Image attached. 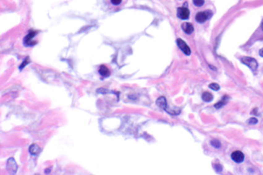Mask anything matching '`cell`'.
I'll use <instances>...</instances> for the list:
<instances>
[{"label":"cell","instance_id":"obj_10","mask_svg":"<svg viewBox=\"0 0 263 175\" xmlns=\"http://www.w3.org/2000/svg\"><path fill=\"white\" fill-rule=\"evenodd\" d=\"M98 71H99V73H100V75H101L102 77H107L110 76V71H109V69H108L107 67H106L105 65L100 66V68H99Z\"/></svg>","mask_w":263,"mask_h":175},{"label":"cell","instance_id":"obj_16","mask_svg":"<svg viewBox=\"0 0 263 175\" xmlns=\"http://www.w3.org/2000/svg\"><path fill=\"white\" fill-rule=\"evenodd\" d=\"M193 4L196 6H202L204 4V0H193Z\"/></svg>","mask_w":263,"mask_h":175},{"label":"cell","instance_id":"obj_11","mask_svg":"<svg viewBox=\"0 0 263 175\" xmlns=\"http://www.w3.org/2000/svg\"><path fill=\"white\" fill-rule=\"evenodd\" d=\"M29 152L32 154V155H37V154H39L40 152V148L38 146L37 144H35V143H33V144H32L30 147H29Z\"/></svg>","mask_w":263,"mask_h":175},{"label":"cell","instance_id":"obj_8","mask_svg":"<svg viewBox=\"0 0 263 175\" xmlns=\"http://www.w3.org/2000/svg\"><path fill=\"white\" fill-rule=\"evenodd\" d=\"M182 29H183L184 33H188V34H190V33H192V32L194 31V27L191 23L184 22V23L182 24Z\"/></svg>","mask_w":263,"mask_h":175},{"label":"cell","instance_id":"obj_23","mask_svg":"<svg viewBox=\"0 0 263 175\" xmlns=\"http://www.w3.org/2000/svg\"><path fill=\"white\" fill-rule=\"evenodd\" d=\"M261 28H262V30H263V23H262V25H261Z\"/></svg>","mask_w":263,"mask_h":175},{"label":"cell","instance_id":"obj_19","mask_svg":"<svg viewBox=\"0 0 263 175\" xmlns=\"http://www.w3.org/2000/svg\"><path fill=\"white\" fill-rule=\"evenodd\" d=\"M258 122V120L256 118H251L250 120H248V123L249 124H256Z\"/></svg>","mask_w":263,"mask_h":175},{"label":"cell","instance_id":"obj_14","mask_svg":"<svg viewBox=\"0 0 263 175\" xmlns=\"http://www.w3.org/2000/svg\"><path fill=\"white\" fill-rule=\"evenodd\" d=\"M210 144L214 148H216V149H219V148L221 147L220 142L218 141V140H211V141H210Z\"/></svg>","mask_w":263,"mask_h":175},{"label":"cell","instance_id":"obj_7","mask_svg":"<svg viewBox=\"0 0 263 175\" xmlns=\"http://www.w3.org/2000/svg\"><path fill=\"white\" fill-rule=\"evenodd\" d=\"M231 158L234 162L240 164V163H242L244 161V154L242 153L241 151H233L231 153Z\"/></svg>","mask_w":263,"mask_h":175},{"label":"cell","instance_id":"obj_4","mask_svg":"<svg viewBox=\"0 0 263 175\" xmlns=\"http://www.w3.org/2000/svg\"><path fill=\"white\" fill-rule=\"evenodd\" d=\"M37 31H31L27 35H26V37L24 38V43L26 46H32L36 44V42H33L32 38L37 34Z\"/></svg>","mask_w":263,"mask_h":175},{"label":"cell","instance_id":"obj_12","mask_svg":"<svg viewBox=\"0 0 263 175\" xmlns=\"http://www.w3.org/2000/svg\"><path fill=\"white\" fill-rule=\"evenodd\" d=\"M202 98H203V100L205 101V102H210V101H211V100L213 99V95L210 93L205 92V93H203Z\"/></svg>","mask_w":263,"mask_h":175},{"label":"cell","instance_id":"obj_22","mask_svg":"<svg viewBox=\"0 0 263 175\" xmlns=\"http://www.w3.org/2000/svg\"><path fill=\"white\" fill-rule=\"evenodd\" d=\"M210 67L211 69H213V70H216V68H215V67H213V66H211L210 64Z\"/></svg>","mask_w":263,"mask_h":175},{"label":"cell","instance_id":"obj_1","mask_svg":"<svg viewBox=\"0 0 263 175\" xmlns=\"http://www.w3.org/2000/svg\"><path fill=\"white\" fill-rule=\"evenodd\" d=\"M241 62L245 64V65L248 66L252 71H257L258 69V63L257 61L255 60L252 57H248V56H245L242 57Z\"/></svg>","mask_w":263,"mask_h":175},{"label":"cell","instance_id":"obj_21","mask_svg":"<svg viewBox=\"0 0 263 175\" xmlns=\"http://www.w3.org/2000/svg\"><path fill=\"white\" fill-rule=\"evenodd\" d=\"M259 55L263 57V49H260V51H259Z\"/></svg>","mask_w":263,"mask_h":175},{"label":"cell","instance_id":"obj_17","mask_svg":"<svg viewBox=\"0 0 263 175\" xmlns=\"http://www.w3.org/2000/svg\"><path fill=\"white\" fill-rule=\"evenodd\" d=\"M29 63V57H27V59L24 61L23 63H22V64L20 66H19V70H22L23 68H24V66H26Z\"/></svg>","mask_w":263,"mask_h":175},{"label":"cell","instance_id":"obj_15","mask_svg":"<svg viewBox=\"0 0 263 175\" xmlns=\"http://www.w3.org/2000/svg\"><path fill=\"white\" fill-rule=\"evenodd\" d=\"M209 87L210 88V89H212V90H214V91H218V90L220 89L219 85H218L217 83H211L209 85Z\"/></svg>","mask_w":263,"mask_h":175},{"label":"cell","instance_id":"obj_9","mask_svg":"<svg viewBox=\"0 0 263 175\" xmlns=\"http://www.w3.org/2000/svg\"><path fill=\"white\" fill-rule=\"evenodd\" d=\"M156 104L158 105L162 109L168 111V108H167V100L165 97H162V96H161L160 98H158V99L156 100Z\"/></svg>","mask_w":263,"mask_h":175},{"label":"cell","instance_id":"obj_5","mask_svg":"<svg viewBox=\"0 0 263 175\" xmlns=\"http://www.w3.org/2000/svg\"><path fill=\"white\" fill-rule=\"evenodd\" d=\"M6 169L8 170L9 172H11V173H15L17 169H18V165H17L16 161L13 158L8 159L7 161V164H6Z\"/></svg>","mask_w":263,"mask_h":175},{"label":"cell","instance_id":"obj_18","mask_svg":"<svg viewBox=\"0 0 263 175\" xmlns=\"http://www.w3.org/2000/svg\"><path fill=\"white\" fill-rule=\"evenodd\" d=\"M111 2H112V4L114 5V6H118V5L121 4L122 0H111Z\"/></svg>","mask_w":263,"mask_h":175},{"label":"cell","instance_id":"obj_2","mask_svg":"<svg viewBox=\"0 0 263 175\" xmlns=\"http://www.w3.org/2000/svg\"><path fill=\"white\" fill-rule=\"evenodd\" d=\"M212 15V12L210 11H199L196 15V20L199 23H204L206 20L210 19Z\"/></svg>","mask_w":263,"mask_h":175},{"label":"cell","instance_id":"obj_3","mask_svg":"<svg viewBox=\"0 0 263 175\" xmlns=\"http://www.w3.org/2000/svg\"><path fill=\"white\" fill-rule=\"evenodd\" d=\"M176 43H177L179 49H181L185 55H189L191 54V50L189 49V47L186 44V42H185L183 40H182V39H177V40H176Z\"/></svg>","mask_w":263,"mask_h":175},{"label":"cell","instance_id":"obj_6","mask_svg":"<svg viewBox=\"0 0 263 175\" xmlns=\"http://www.w3.org/2000/svg\"><path fill=\"white\" fill-rule=\"evenodd\" d=\"M177 16L181 20H187L189 17V11L186 7H179L177 9Z\"/></svg>","mask_w":263,"mask_h":175},{"label":"cell","instance_id":"obj_20","mask_svg":"<svg viewBox=\"0 0 263 175\" xmlns=\"http://www.w3.org/2000/svg\"><path fill=\"white\" fill-rule=\"evenodd\" d=\"M214 167L216 168V171H217V172H220V171H222V166H221V165H219L218 164H215Z\"/></svg>","mask_w":263,"mask_h":175},{"label":"cell","instance_id":"obj_13","mask_svg":"<svg viewBox=\"0 0 263 175\" xmlns=\"http://www.w3.org/2000/svg\"><path fill=\"white\" fill-rule=\"evenodd\" d=\"M227 98H229L227 96H224L223 97V98L221 99L220 101H218V103H216V104L214 105V107H216V108H220V107H222L223 106H225V105L226 104V102H227Z\"/></svg>","mask_w":263,"mask_h":175}]
</instances>
